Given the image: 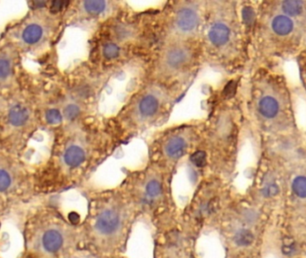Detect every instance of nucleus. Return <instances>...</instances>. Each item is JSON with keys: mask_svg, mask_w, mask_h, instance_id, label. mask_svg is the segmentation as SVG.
Returning a JSON list of instances; mask_svg holds the SVG:
<instances>
[{"mask_svg": "<svg viewBox=\"0 0 306 258\" xmlns=\"http://www.w3.org/2000/svg\"><path fill=\"white\" fill-rule=\"evenodd\" d=\"M123 226V215L115 207L103 208L96 216L94 229L98 235L110 238L117 235Z\"/></svg>", "mask_w": 306, "mask_h": 258, "instance_id": "nucleus-1", "label": "nucleus"}, {"mask_svg": "<svg viewBox=\"0 0 306 258\" xmlns=\"http://www.w3.org/2000/svg\"><path fill=\"white\" fill-rule=\"evenodd\" d=\"M190 51L182 45L173 46L166 51L164 56V65L170 71L179 70L189 62Z\"/></svg>", "mask_w": 306, "mask_h": 258, "instance_id": "nucleus-2", "label": "nucleus"}, {"mask_svg": "<svg viewBox=\"0 0 306 258\" xmlns=\"http://www.w3.org/2000/svg\"><path fill=\"white\" fill-rule=\"evenodd\" d=\"M200 16L194 7L185 6L178 10L176 15V25L182 32H194L198 26Z\"/></svg>", "mask_w": 306, "mask_h": 258, "instance_id": "nucleus-3", "label": "nucleus"}, {"mask_svg": "<svg viewBox=\"0 0 306 258\" xmlns=\"http://www.w3.org/2000/svg\"><path fill=\"white\" fill-rule=\"evenodd\" d=\"M63 233L58 229H49L43 232L41 237V247L46 253L56 254L63 248Z\"/></svg>", "mask_w": 306, "mask_h": 258, "instance_id": "nucleus-4", "label": "nucleus"}, {"mask_svg": "<svg viewBox=\"0 0 306 258\" xmlns=\"http://www.w3.org/2000/svg\"><path fill=\"white\" fill-rule=\"evenodd\" d=\"M209 40L212 45L221 47L225 45L230 37V28L223 23H216L212 24L208 33Z\"/></svg>", "mask_w": 306, "mask_h": 258, "instance_id": "nucleus-5", "label": "nucleus"}, {"mask_svg": "<svg viewBox=\"0 0 306 258\" xmlns=\"http://www.w3.org/2000/svg\"><path fill=\"white\" fill-rule=\"evenodd\" d=\"M159 100L153 94L144 96L138 104V112L142 118H152L158 112Z\"/></svg>", "mask_w": 306, "mask_h": 258, "instance_id": "nucleus-6", "label": "nucleus"}, {"mask_svg": "<svg viewBox=\"0 0 306 258\" xmlns=\"http://www.w3.org/2000/svg\"><path fill=\"white\" fill-rule=\"evenodd\" d=\"M187 144L182 136H173L167 140L166 145L164 146V152L168 158H180L185 154Z\"/></svg>", "mask_w": 306, "mask_h": 258, "instance_id": "nucleus-7", "label": "nucleus"}, {"mask_svg": "<svg viewBox=\"0 0 306 258\" xmlns=\"http://www.w3.org/2000/svg\"><path fill=\"white\" fill-rule=\"evenodd\" d=\"M84 150L78 145L69 146L64 154V162L68 167L76 168L85 161Z\"/></svg>", "mask_w": 306, "mask_h": 258, "instance_id": "nucleus-8", "label": "nucleus"}, {"mask_svg": "<svg viewBox=\"0 0 306 258\" xmlns=\"http://www.w3.org/2000/svg\"><path fill=\"white\" fill-rule=\"evenodd\" d=\"M30 118V112L26 107L23 105L16 104L10 109L8 114L9 122L15 127H22L27 123Z\"/></svg>", "mask_w": 306, "mask_h": 258, "instance_id": "nucleus-9", "label": "nucleus"}, {"mask_svg": "<svg viewBox=\"0 0 306 258\" xmlns=\"http://www.w3.org/2000/svg\"><path fill=\"white\" fill-rule=\"evenodd\" d=\"M259 110L262 116L265 118H272L279 111V103L274 98L270 96H266L261 99L259 103Z\"/></svg>", "mask_w": 306, "mask_h": 258, "instance_id": "nucleus-10", "label": "nucleus"}, {"mask_svg": "<svg viewBox=\"0 0 306 258\" xmlns=\"http://www.w3.org/2000/svg\"><path fill=\"white\" fill-rule=\"evenodd\" d=\"M293 27L292 20L286 15L276 16L272 21V29L279 35H288L292 32Z\"/></svg>", "mask_w": 306, "mask_h": 258, "instance_id": "nucleus-11", "label": "nucleus"}, {"mask_svg": "<svg viewBox=\"0 0 306 258\" xmlns=\"http://www.w3.org/2000/svg\"><path fill=\"white\" fill-rule=\"evenodd\" d=\"M42 35H43L42 28L37 23H32L29 24L27 27L23 30V40L25 43L32 45L41 41Z\"/></svg>", "mask_w": 306, "mask_h": 258, "instance_id": "nucleus-12", "label": "nucleus"}, {"mask_svg": "<svg viewBox=\"0 0 306 258\" xmlns=\"http://www.w3.org/2000/svg\"><path fill=\"white\" fill-rule=\"evenodd\" d=\"M254 240V236L252 231L247 229H240L235 232L234 241L239 247H248L252 244Z\"/></svg>", "mask_w": 306, "mask_h": 258, "instance_id": "nucleus-13", "label": "nucleus"}, {"mask_svg": "<svg viewBox=\"0 0 306 258\" xmlns=\"http://www.w3.org/2000/svg\"><path fill=\"white\" fill-rule=\"evenodd\" d=\"M162 186L160 182L158 181L156 178L149 179L148 181L145 184L144 192L146 196L150 199H156L161 194Z\"/></svg>", "mask_w": 306, "mask_h": 258, "instance_id": "nucleus-14", "label": "nucleus"}, {"mask_svg": "<svg viewBox=\"0 0 306 258\" xmlns=\"http://www.w3.org/2000/svg\"><path fill=\"white\" fill-rule=\"evenodd\" d=\"M106 7L107 3L102 0H90L83 2V8L88 14L92 15H97L103 13Z\"/></svg>", "mask_w": 306, "mask_h": 258, "instance_id": "nucleus-15", "label": "nucleus"}, {"mask_svg": "<svg viewBox=\"0 0 306 258\" xmlns=\"http://www.w3.org/2000/svg\"><path fill=\"white\" fill-rule=\"evenodd\" d=\"M304 3L302 1L297 0H288L284 1L282 3V9L285 14H288L290 16H296L302 13L304 8Z\"/></svg>", "mask_w": 306, "mask_h": 258, "instance_id": "nucleus-16", "label": "nucleus"}, {"mask_svg": "<svg viewBox=\"0 0 306 258\" xmlns=\"http://www.w3.org/2000/svg\"><path fill=\"white\" fill-rule=\"evenodd\" d=\"M294 193L301 198H306V177H297L293 182Z\"/></svg>", "mask_w": 306, "mask_h": 258, "instance_id": "nucleus-17", "label": "nucleus"}, {"mask_svg": "<svg viewBox=\"0 0 306 258\" xmlns=\"http://www.w3.org/2000/svg\"><path fill=\"white\" fill-rule=\"evenodd\" d=\"M12 185V177L8 172L0 169V193H3L9 189Z\"/></svg>", "mask_w": 306, "mask_h": 258, "instance_id": "nucleus-18", "label": "nucleus"}, {"mask_svg": "<svg viewBox=\"0 0 306 258\" xmlns=\"http://www.w3.org/2000/svg\"><path fill=\"white\" fill-rule=\"evenodd\" d=\"M119 53H120V49L115 43H107L104 46L103 55L106 59H116L119 56Z\"/></svg>", "mask_w": 306, "mask_h": 258, "instance_id": "nucleus-19", "label": "nucleus"}, {"mask_svg": "<svg viewBox=\"0 0 306 258\" xmlns=\"http://www.w3.org/2000/svg\"><path fill=\"white\" fill-rule=\"evenodd\" d=\"M12 70V66L10 63L9 59L6 58H0V80H4L7 78Z\"/></svg>", "mask_w": 306, "mask_h": 258, "instance_id": "nucleus-20", "label": "nucleus"}, {"mask_svg": "<svg viewBox=\"0 0 306 258\" xmlns=\"http://www.w3.org/2000/svg\"><path fill=\"white\" fill-rule=\"evenodd\" d=\"M46 120L51 125H57L62 121V115L59 109H49L46 113Z\"/></svg>", "mask_w": 306, "mask_h": 258, "instance_id": "nucleus-21", "label": "nucleus"}, {"mask_svg": "<svg viewBox=\"0 0 306 258\" xmlns=\"http://www.w3.org/2000/svg\"><path fill=\"white\" fill-rule=\"evenodd\" d=\"M80 108L76 104H68L64 110V115L65 117L68 118V120H74L79 116L80 114Z\"/></svg>", "mask_w": 306, "mask_h": 258, "instance_id": "nucleus-22", "label": "nucleus"}, {"mask_svg": "<svg viewBox=\"0 0 306 258\" xmlns=\"http://www.w3.org/2000/svg\"><path fill=\"white\" fill-rule=\"evenodd\" d=\"M192 163H194L195 166L197 167H203L206 163V155L205 153H203L202 151H199L197 153H194L192 157H191Z\"/></svg>", "mask_w": 306, "mask_h": 258, "instance_id": "nucleus-23", "label": "nucleus"}, {"mask_svg": "<svg viewBox=\"0 0 306 258\" xmlns=\"http://www.w3.org/2000/svg\"><path fill=\"white\" fill-rule=\"evenodd\" d=\"M242 16H243V22L248 24V25H250L254 21L255 13H254V11L252 10V8L249 7V6H246V7H244L243 9Z\"/></svg>", "mask_w": 306, "mask_h": 258, "instance_id": "nucleus-24", "label": "nucleus"}, {"mask_svg": "<svg viewBox=\"0 0 306 258\" xmlns=\"http://www.w3.org/2000/svg\"><path fill=\"white\" fill-rule=\"evenodd\" d=\"M279 193V187L276 184H270L264 187L263 195L266 196H273Z\"/></svg>", "mask_w": 306, "mask_h": 258, "instance_id": "nucleus-25", "label": "nucleus"}, {"mask_svg": "<svg viewBox=\"0 0 306 258\" xmlns=\"http://www.w3.org/2000/svg\"><path fill=\"white\" fill-rule=\"evenodd\" d=\"M68 5V2L65 1H53L50 5V11L53 13H57L66 7V5Z\"/></svg>", "mask_w": 306, "mask_h": 258, "instance_id": "nucleus-26", "label": "nucleus"}, {"mask_svg": "<svg viewBox=\"0 0 306 258\" xmlns=\"http://www.w3.org/2000/svg\"><path fill=\"white\" fill-rule=\"evenodd\" d=\"M32 4L34 5V6H36V7H38V8H40V7H42V6H44V5H46L45 2H41H41H33Z\"/></svg>", "mask_w": 306, "mask_h": 258, "instance_id": "nucleus-27", "label": "nucleus"}]
</instances>
